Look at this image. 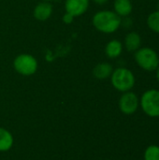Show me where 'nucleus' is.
I'll use <instances>...</instances> for the list:
<instances>
[{"label": "nucleus", "instance_id": "obj_1", "mask_svg": "<svg viewBox=\"0 0 159 160\" xmlns=\"http://www.w3.org/2000/svg\"><path fill=\"white\" fill-rule=\"evenodd\" d=\"M92 22L98 32L103 34H113L121 27L122 18L113 10L103 9L94 14Z\"/></svg>", "mask_w": 159, "mask_h": 160}, {"label": "nucleus", "instance_id": "obj_2", "mask_svg": "<svg viewBox=\"0 0 159 160\" xmlns=\"http://www.w3.org/2000/svg\"><path fill=\"white\" fill-rule=\"evenodd\" d=\"M110 78L113 88L121 93L131 91L136 83V77L133 71L125 67L114 68Z\"/></svg>", "mask_w": 159, "mask_h": 160}, {"label": "nucleus", "instance_id": "obj_3", "mask_svg": "<svg viewBox=\"0 0 159 160\" xmlns=\"http://www.w3.org/2000/svg\"><path fill=\"white\" fill-rule=\"evenodd\" d=\"M137 66L144 71H156L159 65V55L156 50L150 47H141L134 52Z\"/></svg>", "mask_w": 159, "mask_h": 160}, {"label": "nucleus", "instance_id": "obj_4", "mask_svg": "<svg viewBox=\"0 0 159 160\" xmlns=\"http://www.w3.org/2000/svg\"><path fill=\"white\" fill-rule=\"evenodd\" d=\"M140 107L149 117H159V90L148 89L140 98Z\"/></svg>", "mask_w": 159, "mask_h": 160}, {"label": "nucleus", "instance_id": "obj_5", "mask_svg": "<svg viewBox=\"0 0 159 160\" xmlns=\"http://www.w3.org/2000/svg\"><path fill=\"white\" fill-rule=\"evenodd\" d=\"M13 68L19 74L22 76H32L38 68L37 60L31 54L21 53L13 60Z\"/></svg>", "mask_w": 159, "mask_h": 160}, {"label": "nucleus", "instance_id": "obj_6", "mask_svg": "<svg viewBox=\"0 0 159 160\" xmlns=\"http://www.w3.org/2000/svg\"><path fill=\"white\" fill-rule=\"evenodd\" d=\"M120 111L127 115H130L135 113L140 107V98L139 97L132 91L125 92L122 94L119 102Z\"/></svg>", "mask_w": 159, "mask_h": 160}, {"label": "nucleus", "instance_id": "obj_7", "mask_svg": "<svg viewBox=\"0 0 159 160\" xmlns=\"http://www.w3.org/2000/svg\"><path fill=\"white\" fill-rule=\"evenodd\" d=\"M89 5L90 0H66L65 9L72 16L80 17L87 11Z\"/></svg>", "mask_w": 159, "mask_h": 160}, {"label": "nucleus", "instance_id": "obj_8", "mask_svg": "<svg viewBox=\"0 0 159 160\" xmlns=\"http://www.w3.org/2000/svg\"><path fill=\"white\" fill-rule=\"evenodd\" d=\"M52 11H53V7L50 2L41 1L35 7L33 15L36 20L43 22L48 20L52 16Z\"/></svg>", "mask_w": 159, "mask_h": 160}, {"label": "nucleus", "instance_id": "obj_9", "mask_svg": "<svg viewBox=\"0 0 159 160\" xmlns=\"http://www.w3.org/2000/svg\"><path fill=\"white\" fill-rule=\"evenodd\" d=\"M125 49L129 52H135L142 47V37L138 32L130 31L128 32L124 39L123 43Z\"/></svg>", "mask_w": 159, "mask_h": 160}, {"label": "nucleus", "instance_id": "obj_10", "mask_svg": "<svg viewBox=\"0 0 159 160\" xmlns=\"http://www.w3.org/2000/svg\"><path fill=\"white\" fill-rule=\"evenodd\" d=\"M113 69L114 68L112 64L108 62H101L96 65L93 68V75L97 80H106L111 77Z\"/></svg>", "mask_w": 159, "mask_h": 160}, {"label": "nucleus", "instance_id": "obj_11", "mask_svg": "<svg viewBox=\"0 0 159 160\" xmlns=\"http://www.w3.org/2000/svg\"><path fill=\"white\" fill-rule=\"evenodd\" d=\"M133 10L131 0H114L113 11L121 18L128 17Z\"/></svg>", "mask_w": 159, "mask_h": 160}, {"label": "nucleus", "instance_id": "obj_12", "mask_svg": "<svg viewBox=\"0 0 159 160\" xmlns=\"http://www.w3.org/2000/svg\"><path fill=\"white\" fill-rule=\"evenodd\" d=\"M123 50H124V45L120 40L112 39L106 44L105 54L110 59H116L122 54Z\"/></svg>", "mask_w": 159, "mask_h": 160}, {"label": "nucleus", "instance_id": "obj_13", "mask_svg": "<svg viewBox=\"0 0 159 160\" xmlns=\"http://www.w3.org/2000/svg\"><path fill=\"white\" fill-rule=\"evenodd\" d=\"M14 143V139L10 131L4 128H0V152L9 151Z\"/></svg>", "mask_w": 159, "mask_h": 160}, {"label": "nucleus", "instance_id": "obj_14", "mask_svg": "<svg viewBox=\"0 0 159 160\" xmlns=\"http://www.w3.org/2000/svg\"><path fill=\"white\" fill-rule=\"evenodd\" d=\"M146 23H147V26L148 28L156 33V34H158L159 35V9L157 8V10L151 12L147 19H146Z\"/></svg>", "mask_w": 159, "mask_h": 160}, {"label": "nucleus", "instance_id": "obj_15", "mask_svg": "<svg viewBox=\"0 0 159 160\" xmlns=\"http://www.w3.org/2000/svg\"><path fill=\"white\" fill-rule=\"evenodd\" d=\"M144 160H159V146L158 145H150L146 148L143 155Z\"/></svg>", "mask_w": 159, "mask_h": 160}, {"label": "nucleus", "instance_id": "obj_16", "mask_svg": "<svg viewBox=\"0 0 159 160\" xmlns=\"http://www.w3.org/2000/svg\"><path fill=\"white\" fill-rule=\"evenodd\" d=\"M74 16H72L71 14H69V13H67V12H66L65 14H64V16H63V18H62V20H63V22L66 23V24H70L73 21H74Z\"/></svg>", "mask_w": 159, "mask_h": 160}, {"label": "nucleus", "instance_id": "obj_17", "mask_svg": "<svg viewBox=\"0 0 159 160\" xmlns=\"http://www.w3.org/2000/svg\"><path fill=\"white\" fill-rule=\"evenodd\" d=\"M133 24L132 22V20L128 17H125V18H122V22H121V26H125L126 28H129L131 25Z\"/></svg>", "mask_w": 159, "mask_h": 160}, {"label": "nucleus", "instance_id": "obj_18", "mask_svg": "<svg viewBox=\"0 0 159 160\" xmlns=\"http://www.w3.org/2000/svg\"><path fill=\"white\" fill-rule=\"evenodd\" d=\"M97 5H100V6H102V5H105L109 0H93Z\"/></svg>", "mask_w": 159, "mask_h": 160}, {"label": "nucleus", "instance_id": "obj_19", "mask_svg": "<svg viewBox=\"0 0 159 160\" xmlns=\"http://www.w3.org/2000/svg\"><path fill=\"white\" fill-rule=\"evenodd\" d=\"M156 77H157V81L159 82V65L158 67L157 68V69H156Z\"/></svg>", "mask_w": 159, "mask_h": 160}, {"label": "nucleus", "instance_id": "obj_20", "mask_svg": "<svg viewBox=\"0 0 159 160\" xmlns=\"http://www.w3.org/2000/svg\"><path fill=\"white\" fill-rule=\"evenodd\" d=\"M42 1H47V2H50V1H52V0H42Z\"/></svg>", "mask_w": 159, "mask_h": 160}, {"label": "nucleus", "instance_id": "obj_21", "mask_svg": "<svg viewBox=\"0 0 159 160\" xmlns=\"http://www.w3.org/2000/svg\"><path fill=\"white\" fill-rule=\"evenodd\" d=\"M157 8H158V9H159V0H158V3H157Z\"/></svg>", "mask_w": 159, "mask_h": 160}]
</instances>
